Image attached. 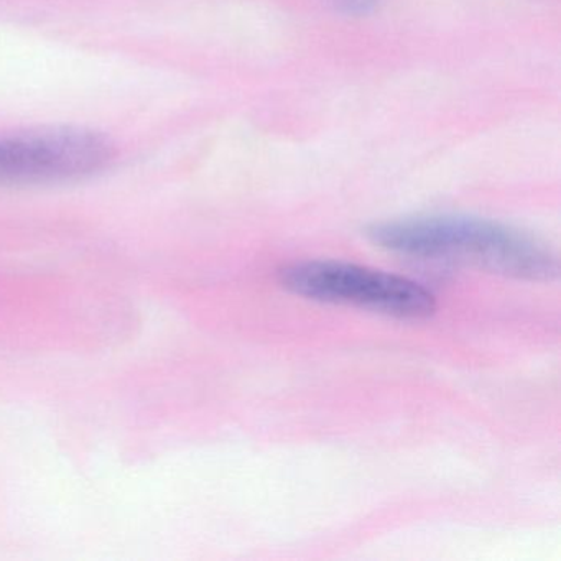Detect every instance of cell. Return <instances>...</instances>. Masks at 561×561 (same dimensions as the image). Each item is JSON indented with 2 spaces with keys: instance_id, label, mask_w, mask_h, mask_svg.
I'll return each mask as SVG.
<instances>
[{
  "instance_id": "1",
  "label": "cell",
  "mask_w": 561,
  "mask_h": 561,
  "mask_svg": "<svg viewBox=\"0 0 561 561\" xmlns=\"http://www.w3.org/2000/svg\"><path fill=\"white\" fill-rule=\"evenodd\" d=\"M387 251L476 265L525 280H551L558 259L550 249L507 226L484 219L432 216L380 222L367 231Z\"/></svg>"
},
{
  "instance_id": "2",
  "label": "cell",
  "mask_w": 561,
  "mask_h": 561,
  "mask_svg": "<svg viewBox=\"0 0 561 561\" xmlns=\"http://www.w3.org/2000/svg\"><path fill=\"white\" fill-rule=\"evenodd\" d=\"M291 294L324 304L351 305L397 318L420 320L435 313L432 291L416 282L344 262H301L280 272Z\"/></svg>"
},
{
  "instance_id": "3",
  "label": "cell",
  "mask_w": 561,
  "mask_h": 561,
  "mask_svg": "<svg viewBox=\"0 0 561 561\" xmlns=\"http://www.w3.org/2000/svg\"><path fill=\"white\" fill-rule=\"evenodd\" d=\"M110 137L87 127L50 126L0 134V182H64L106 169Z\"/></svg>"
},
{
  "instance_id": "4",
  "label": "cell",
  "mask_w": 561,
  "mask_h": 561,
  "mask_svg": "<svg viewBox=\"0 0 561 561\" xmlns=\"http://www.w3.org/2000/svg\"><path fill=\"white\" fill-rule=\"evenodd\" d=\"M340 11L351 15H364L373 12L379 0H333Z\"/></svg>"
}]
</instances>
